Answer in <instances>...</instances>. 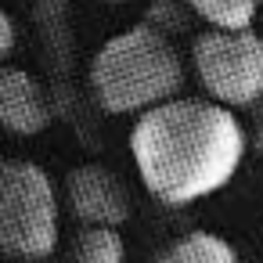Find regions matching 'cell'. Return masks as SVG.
Listing matches in <instances>:
<instances>
[{
    "mask_svg": "<svg viewBox=\"0 0 263 263\" xmlns=\"http://www.w3.org/2000/svg\"><path fill=\"white\" fill-rule=\"evenodd\" d=\"M15 40H18V33H15V22H11V15L0 8V65H4V58L15 51Z\"/></svg>",
    "mask_w": 263,
    "mask_h": 263,
    "instance_id": "11",
    "label": "cell"
},
{
    "mask_svg": "<svg viewBox=\"0 0 263 263\" xmlns=\"http://www.w3.org/2000/svg\"><path fill=\"white\" fill-rule=\"evenodd\" d=\"M51 126V101L40 80L26 69L0 65V130L33 137Z\"/></svg>",
    "mask_w": 263,
    "mask_h": 263,
    "instance_id": "6",
    "label": "cell"
},
{
    "mask_svg": "<svg viewBox=\"0 0 263 263\" xmlns=\"http://www.w3.org/2000/svg\"><path fill=\"white\" fill-rule=\"evenodd\" d=\"M209 29H252L259 0H180Z\"/></svg>",
    "mask_w": 263,
    "mask_h": 263,
    "instance_id": "8",
    "label": "cell"
},
{
    "mask_svg": "<svg viewBox=\"0 0 263 263\" xmlns=\"http://www.w3.org/2000/svg\"><path fill=\"white\" fill-rule=\"evenodd\" d=\"M126 241L112 227H80L69 245V263H123Z\"/></svg>",
    "mask_w": 263,
    "mask_h": 263,
    "instance_id": "9",
    "label": "cell"
},
{
    "mask_svg": "<svg viewBox=\"0 0 263 263\" xmlns=\"http://www.w3.org/2000/svg\"><path fill=\"white\" fill-rule=\"evenodd\" d=\"M191 11L180 4V0H159V4L144 15V26L148 29H155V33H162V36H180V33H187V26H191Z\"/></svg>",
    "mask_w": 263,
    "mask_h": 263,
    "instance_id": "10",
    "label": "cell"
},
{
    "mask_svg": "<svg viewBox=\"0 0 263 263\" xmlns=\"http://www.w3.org/2000/svg\"><path fill=\"white\" fill-rule=\"evenodd\" d=\"M65 202H69L72 216L80 220V227H112V231H119L134 213L126 184L101 162H83V166L69 170Z\"/></svg>",
    "mask_w": 263,
    "mask_h": 263,
    "instance_id": "5",
    "label": "cell"
},
{
    "mask_svg": "<svg viewBox=\"0 0 263 263\" xmlns=\"http://www.w3.org/2000/svg\"><path fill=\"white\" fill-rule=\"evenodd\" d=\"M101 4H134V0H101Z\"/></svg>",
    "mask_w": 263,
    "mask_h": 263,
    "instance_id": "13",
    "label": "cell"
},
{
    "mask_svg": "<svg viewBox=\"0 0 263 263\" xmlns=\"http://www.w3.org/2000/svg\"><path fill=\"white\" fill-rule=\"evenodd\" d=\"M155 263H238V252L220 234L191 231V234L177 238L173 245H166Z\"/></svg>",
    "mask_w": 263,
    "mask_h": 263,
    "instance_id": "7",
    "label": "cell"
},
{
    "mask_svg": "<svg viewBox=\"0 0 263 263\" xmlns=\"http://www.w3.org/2000/svg\"><path fill=\"white\" fill-rule=\"evenodd\" d=\"M191 69L209 101L238 112L263 101V36L256 29H205L191 44Z\"/></svg>",
    "mask_w": 263,
    "mask_h": 263,
    "instance_id": "4",
    "label": "cell"
},
{
    "mask_svg": "<svg viewBox=\"0 0 263 263\" xmlns=\"http://www.w3.org/2000/svg\"><path fill=\"white\" fill-rule=\"evenodd\" d=\"M187 80L177 44L148 26H134L105 40L90 62L94 101L108 116H141L180 98Z\"/></svg>",
    "mask_w": 263,
    "mask_h": 263,
    "instance_id": "2",
    "label": "cell"
},
{
    "mask_svg": "<svg viewBox=\"0 0 263 263\" xmlns=\"http://www.w3.org/2000/svg\"><path fill=\"white\" fill-rule=\"evenodd\" d=\"M259 8H263V0H259Z\"/></svg>",
    "mask_w": 263,
    "mask_h": 263,
    "instance_id": "15",
    "label": "cell"
},
{
    "mask_svg": "<svg viewBox=\"0 0 263 263\" xmlns=\"http://www.w3.org/2000/svg\"><path fill=\"white\" fill-rule=\"evenodd\" d=\"M58 191L29 159H0V263L47 259L58 249Z\"/></svg>",
    "mask_w": 263,
    "mask_h": 263,
    "instance_id": "3",
    "label": "cell"
},
{
    "mask_svg": "<svg viewBox=\"0 0 263 263\" xmlns=\"http://www.w3.org/2000/svg\"><path fill=\"white\" fill-rule=\"evenodd\" d=\"M26 263H54V259H51V256H47V259H26Z\"/></svg>",
    "mask_w": 263,
    "mask_h": 263,
    "instance_id": "14",
    "label": "cell"
},
{
    "mask_svg": "<svg viewBox=\"0 0 263 263\" xmlns=\"http://www.w3.org/2000/svg\"><path fill=\"white\" fill-rule=\"evenodd\" d=\"M245 152V123L209 98H173L141 112L130 130V159L141 184L177 209L227 187Z\"/></svg>",
    "mask_w": 263,
    "mask_h": 263,
    "instance_id": "1",
    "label": "cell"
},
{
    "mask_svg": "<svg viewBox=\"0 0 263 263\" xmlns=\"http://www.w3.org/2000/svg\"><path fill=\"white\" fill-rule=\"evenodd\" d=\"M245 134H249V148L263 155V101L252 108V123L245 126Z\"/></svg>",
    "mask_w": 263,
    "mask_h": 263,
    "instance_id": "12",
    "label": "cell"
}]
</instances>
